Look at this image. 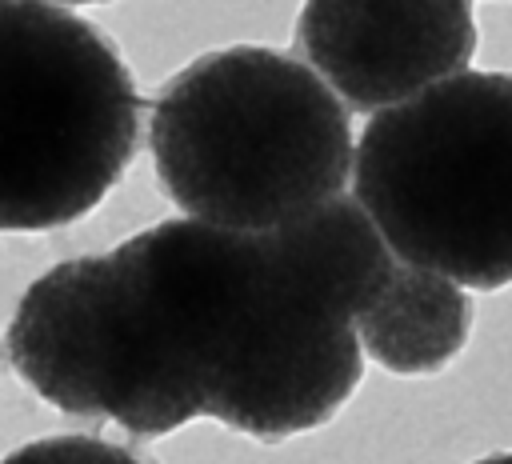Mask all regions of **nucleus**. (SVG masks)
I'll return each mask as SVG.
<instances>
[{"instance_id":"1a4fd4ad","label":"nucleus","mask_w":512,"mask_h":464,"mask_svg":"<svg viewBox=\"0 0 512 464\" xmlns=\"http://www.w3.org/2000/svg\"><path fill=\"white\" fill-rule=\"evenodd\" d=\"M0 464H148V460L100 436L64 432V436H40L32 444H20L8 456H0Z\"/></svg>"},{"instance_id":"7ed1b4c3","label":"nucleus","mask_w":512,"mask_h":464,"mask_svg":"<svg viewBox=\"0 0 512 464\" xmlns=\"http://www.w3.org/2000/svg\"><path fill=\"white\" fill-rule=\"evenodd\" d=\"M352 188L392 252L464 288L512 284V76L456 72L372 112Z\"/></svg>"},{"instance_id":"9b49d317","label":"nucleus","mask_w":512,"mask_h":464,"mask_svg":"<svg viewBox=\"0 0 512 464\" xmlns=\"http://www.w3.org/2000/svg\"><path fill=\"white\" fill-rule=\"evenodd\" d=\"M60 4H104V0H60Z\"/></svg>"},{"instance_id":"6e6552de","label":"nucleus","mask_w":512,"mask_h":464,"mask_svg":"<svg viewBox=\"0 0 512 464\" xmlns=\"http://www.w3.org/2000/svg\"><path fill=\"white\" fill-rule=\"evenodd\" d=\"M364 356L392 376H436L468 344L472 296L464 284L400 260L384 292L356 320Z\"/></svg>"},{"instance_id":"0eeeda50","label":"nucleus","mask_w":512,"mask_h":464,"mask_svg":"<svg viewBox=\"0 0 512 464\" xmlns=\"http://www.w3.org/2000/svg\"><path fill=\"white\" fill-rule=\"evenodd\" d=\"M280 264L292 280L340 320H360L384 292L400 256L380 232L376 216L352 192H336L324 204L268 232Z\"/></svg>"},{"instance_id":"423d86ee","label":"nucleus","mask_w":512,"mask_h":464,"mask_svg":"<svg viewBox=\"0 0 512 464\" xmlns=\"http://www.w3.org/2000/svg\"><path fill=\"white\" fill-rule=\"evenodd\" d=\"M12 372L52 408L112 416V260L72 256L36 276L4 332Z\"/></svg>"},{"instance_id":"f03ea898","label":"nucleus","mask_w":512,"mask_h":464,"mask_svg":"<svg viewBox=\"0 0 512 464\" xmlns=\"http://www.w3.org/2000/svg\"><path fill=\"white\" fill-rule=\"evenodd\" d=\"M148 144L184 216L240 232L324 204L356 164L348 104L312 64L260 44L184 64L152 104Z\"/></svg>"},{"instance_id":"20e7f679","label":"nucleus","mask_w":512,"mask_h":464,"mask_svg":"<svg viewBox=\"0 0 512 464\" xmlns=\"http://www.w3.org/2000/svg\"><path fill=\"white\" fill-rule=\"evenodd\" d=\"M140 148V92L104 28L52 0H0V232L88 216Z\"/></svg>"},{"instance_id":"f257e3e1","label":"nucleus","mask_w":512,"mask_h":464,"mask_svg":"<svg viewBox=\"0 0 512 464\" xmlns=\"http://www.w3.org/2000/svg\"><path fill=\"white\" fill-rule=\"evenodd\" d=\"M112 424L156 440L208 416L280 444L324 428L364 380L352 320L312 300L268 232L160 220L108 252Z\"/></svg>"},{"instance_id":"9d476101","label":"nucleus","mask_w":512,"mask_h":464,"mask_svg":"<svg viewBox=\"0 0 512 464\" xmlns=\"http://www.w3.org/2000/svg\"><path fill=\"white\" fill-rule=\"evenodd\" d=\"M476 464H512V452H492V456H480Z\"/></svg>"},{"instance_id":"39448f33","label":"nucleus","mask_w":512,"mask_h":464,"mask_svg":"<svg viewBox=\"0 0 512 464\" xmlns=\"http://www.w3.org/2000/svg\"><path fill=\"white\" fill-rule=\"evenodd\" d=\"M472 0H304L296 48L352 112H384L468 72Z\"/></svg>"}]
</instances>
